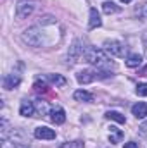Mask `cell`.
Returning a JSON list of instances; mask_svg holds the SVG:
<instances>
[{
    "label": "cell",
    "instance_id": "1",
    "mask_svg": "<svg viewBox=\"0 0 147 148\" xmlns=\"http://www.w3.org/2000/svg\"><path fill=\"white\" fill-rule=\"evenodd\" d=\"M23 40L31 45V47H43L47 41H45V33L40 26H33V28H28L24 33H23Z\"/></svg>",
    "mask_w": 147,
    "mask_h": 148
},
{
    "label": "cell",
    "instance_id": "2",
    "mask_svg": "<svg viewBox=\"0 0 147 148\" xmlns=\"http://www.w3.org/2000/svg\"><path fill=\"white\" fill-rule=\"evenodd\" d=\"M102 47H104V50L109 55H112V57H123L125 55V50H126L125 43L123 41H118V40H106Z\"/></svg>",
    "mask_w": 147,
    "mask_h": 148
},
{
    "label": "cell",
    "instance_id": "3",
    "mask_svg": "<svg viewBox=\"0 0 147 148\" xmlns=\"http://www.w3.org/2000/svg\"><path fill=\"white\" fill-rule=\"evenodd\" d=\"M97 77H101L99 69H83V71H80L76 74V79H78L80 84H88V83L95 81Z\"/></svg>",
    "mask_w": 147,
    "mask_h": 148
},
{
    "label": "cell",
    "instance_id": "4",
    "mask_svg": "<svg viewBox=\"0 0 147 148\" xmlns=\"http://www.w3.org/2000/svg\"><path fill=\"white\" fill-rule=\"evenodd\" d=\"M33 10H35V3H33V2L23 0V2H19V3L16 5V16H17L19 19H26L28 16L33 14Z\"/></svg>",
    "mask_w": 147,
    "mask_h": 148
},
{
    "label": "cell",
    "instance_id": "5",
    "mask_svg": "<svg viewBox=\"0 0 147 148\" xmlns=\"http://www.w3.org/2000/svg\"><path fill=\"white\" fill-rule=\"evenodd\" d=\"M83 53H85V48H83L81 41L80 40H74V43L69 47V52H68V64H74Z\"/></svg>",
    "mask_w": 147,
    "mask_h": 148
},
{
    "label": "cell",
    "instance_id": "6",
    "mask_svg": "<svg viewBox=\"0 0 147 148\" xmlns=\"http://www.w3.org/2000/svg\"><path fill=\"white\" fill-rule=\"evenodd\" d=\"M33 134H35V138H38V140H54L55 138V131L50 129L49 126H38Z\"/></svg>",
    "mask_w": 147,
    "mask_h": 148
},
{
    "label": "cell",
    "instance_id": "7",
    "mask_svg": "<svg viewBox=\"0 0 147 148\" xmlns=\"http://www.w3.org/2000/svg\"><path fill=\"white\" fill-rule=\"evenodd\" d=\"M19 114L23 115V117H31V115H35L37 110H35V102H31V100H23L21 102V105H19Z\"/></svg>",
    "mask_w": 147,
    "mask_h": 148
},
{
    "label": "cell",
    "instance_id": "8",
    "mask_svg": "<svg viewBox=\"0 0 147 148\" xmlns=\"http://www.w3.org/2000/svg\"><path fill=\"white\" fill-rule=\"evenodd\" d=\"M19 83H21V76L19 74H7L5 77H3V88L5 90H14L16 86H19Z\"/></svg>",
    "mask_w": 147,
    "mask_h": 148
},
{
    "label": "cell",
    "instance_id": "9",
    "mask_svg": "<svg viewBox=\"0 0 147 148\" xmlns=\"http://www.w3.org/2000/svg\"><path fill=\"white\" fill-rule=\"evenodd\" d=\"M50 121L54 124H64V121H66V112H64V109L62 107H54L50 110Z\"/></svg>",
    "mask_w": 147,
    "mask_h": 148
},
{
    "label": "cell",
    "instance_id": "10",
    "mask_svg": "<svg viewBox=\"0 0 147 148\" xmlns=\"http://www.w3.org/2000/svg\"><path fill=\"white\" fill-rule=\"evenodd\" d=\"M45 79H47L52 86H55V88H61V86L66 84V77L61 76V74H45Z\"/></svg>",
    "mask_w": 147,
    "mask_h": 148
},
{
    "label": "cell",
    "instance_id": "11",
    "mask_svg": "<svg viewBox=\"0 0 147 148\" xmlns=\"http://www.w3.org/2000/svg\"><path fill=\"white\" fill-rule=\"evenodd\" d=\"M73 97H74V100H78V102H87V103L94 102V93H90L87 90H76Z\"/></svg>",
    "mask_w": 147,
    "mask_h": 148
},
{
    "label": "cell",
    "instance_id": "12",
    "mask_svg": "<svg viewBox=\"0 0 147 148\" xmlns=\"http://www.w3.org/2000/svg\"><path fill=\"white\" fill-rule=\"evenodd\" d=\"M132 114L137 117V119H146L147 117V105L144 102H139L132 107Z\"/></svg>",
    "mask_w": 147,
    "mask_h": 148
},
{
    "label": "cell",
    "instance_id": "13",
    "mask_svg": "<svg viewBox=\"0 0 147 148\" xmlns=\"http://www.w3.org/2000/svg\"><path fill=\"white\" fill-rule=\"evenodd\" d=\"M102 21H101V16L97 12V9H90V21H88V29H95V28H101Z\"/></svg>",
    "mask_w": 147,
    "mask_h": 148
},
{
    "label": "cell",
    "instance_id": "14",
    "mask_svg": "<svg viewBox=\"0 0 147 148\" xmlns=\"http://www.w3.org/2000/svg\"><path fill=\"white\" fill-rule=\"evenodd\" d=\"M123 131L121 129H118L116 126H111L109 129V141L112 145H118V143H121V140H123Z\"/></svg>",
    "mask_w": 147,
    "mask_h": 148
},
{
    "label": "cell",
    "instance_id": "15",
    "mask_svg": "<svg viewBox=\"0 0 147 148\" xmlns=\"http://www.w3.org/2000/svg\"><path fill=\"white\" fill-rule=\"evenodd\" d=\"M35 110H37V115L40 117H43V115H50V107H49V103L47 102H43V100H37L35 102Z\"/></svg>",
    "mask_w": 147,
    "mask_h": 148
},
{
    "label": "cell",
    "instance_id": "16",
    "mask_svg": "<svg viewBox=\"0 0 147 148\" xmlns=\"http://www.w3.org/2000/svg\"><path fill=\"white\" fill-rule=\"evenodd\" d=\"M140 64H142V55H139V53H130V55L126 57V66H128V67L135 69V67H140Z\"/></svg>",
    "mask_w": 147,
    "mask_h": 148
},
{
    "label": "cell",
    "instance_id": "17",
    "mask_svg": "<svg viewBox=\"0 0 147 148\" xmlns=\"http://www.w3.org/2000/svg\"><path fill=\"white\" fill-rule=\"evenodd\" d=\"M106 119H109V121H114V122H118V124H125V122H126L125 115H123V114H119V112H116V110L106 112Z\"/></svg>",
    "mask_w": 147,
    "mask_h": 148
},
{
    "label": "cell",
    "instance_id": "18",
    "mask_svg": "<svg viewBox=\"0 0 147 148\" xmlns=\"http://www.w3.org/2000/svg\"><path fill=\"white\" fill-rule=\"evenodd\" d=\"M102 10H104L106 14H116V12H119V7H118L114 2H104V3H102Z\"/></svg>",
    "mask_w": 147,
    "mask_h": 148
},
{
    "label": "cell",
    "instance_id": "19",
    "mask_svg": "<svg viewBox=\"0 0 147 148\" xmlns=\"http://www.w3.org/2000/svg\"><path fill=\"white\" fill-rule=\"evenodd\" d=\"M59 148H85V143L81 140H74V141H66Z\"/></svg>",
    "mask_w": 147,
    "mask_h": 148
},
{
    "label": "cell",
    "instance_id": "20",
    "mask_svg": "<svg viewBox=\"0 0 147 148\" xmlns=\"http://www.w3.org/2000/svg\"><path fill=\"white\" fill-rule=\"evenodd\" d=\"M135 93L139 97H147V83H139L135 88Z\"/></svg>",
    "mask_w": 147,
    "mask_h": 148
},
{
    "label": "cell",
    "instance_id": "21",
    "mask_svg": "<svg viewBox=\"0 0 147 148\" xmlns=\"http://www.w3.org/2000/svg\"><path fill=\"white\" fill-rule=\"evenodd\" d=\"M2 148H28V147L23 145V143H19V141H12V143H9V141L5 140V141H2Z\"/></svg>",
    "mask_w": 147,
    "mask_h": 148
},
{
    "label": "cell",
    "instance_id": "22",
    "mask_svg": "<svg viewBox=\"0 0 147 148\" xmlns=\"http://www.w3.org/2000/svg\"><path fill=\"white\" fill-rule=\"evenodd\" d=\"M139 131L144 134V136H147V121L144 122V124H140V127H139Z\"/></svg>",
    "mask_w": 147,
    "mask_h": 148
},
{
    "label": "cell",
    "instance_id": "23",
    "mask_svg": "<svg viewBox=\"0 0 147 148\" xmlns=\"http://www.w3.org/2000/svg\"><path fill=\"white\" fill-rule=\"evenodd\" d=\"M142 43H144V50H146V57H147V31L142 35Z\"/></svg>",
    "mask_w": 147,
    "mask_h": 148
},
{
    "label": "cell",
    "instance_id": "24",
    "mask_svg": "<svg viewBox=\"0 0 147 148\" xmlns=\"http://www.w3.org/2000/svg\"><path fill=\"white\" fill-rule=\"evenodd\" d=\"M125 148H139V143H135V141H128V143H125Z\"/></svg>",
    "mask_w": 147,
    "mask_h": 148
},
{
    "label": "cell",
    "instance_id": "25",
    "mask_svg": "<svg viewBox=\"0 0 147 148\" xmlns=\"http://www.w3.org/2000/svg\"><path fill=\"white\" fill-rule=\"evenodd\" d=\"M139 76H147V66H146V67H142V69L139 71Z\"/></svg>",
    "mask_w": 147,
    "mask_h": 148
},
{
    "label": "cell",
    "instance_id": "26",
    "mask_svg": "<svg viewBox=\"0 0 147 148\" xmlns=\"http://www.w3.org/2000/svg\"><path fill=\"white\" fill-rule=\"evenodd\" d=\"M123 3H128V2H133V0H121Z\"/></svg>",
    "mask_w": 147,
    "mask_h": 148
}]
</instances>
